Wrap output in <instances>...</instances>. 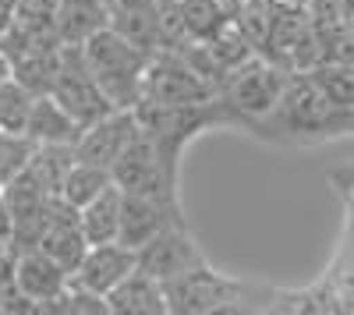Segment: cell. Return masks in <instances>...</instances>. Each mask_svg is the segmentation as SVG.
I'll return each instance as SVG.
<instances>
[{
	"mask_svg": "<svg viewBox=\"0 0 354 315\" xmlns=\"http://www.w3.org/2000/svg\"><path fill=\"white\" fill-rule=\"evenodd\" d=\"M248 131L266 142H280V146H312V142H326V138L354 131V113L337 110L319 93V85L305 71H298L290 75L273 113Z\"/></svg>",
	"mask_w": 354,
	"mask_h": 315,
	"instance_id": "6da1fadb",
	"label": "cell"
},
{
	"mask_svg": "<svg viewBox=\"0 0 354 315\" xmlns=\"http://www.w3.org/2000/svg\"><path fill=\"white\" fill-rule=\"evenodd\" d=\"M82 57L93 78L100 82V89L117 110H131L142 99V78L149 68V50H142L128 36H121L113 25L100 28L96 36H88L82 43Z\"/></svg>",
	"mask_w": 354,
	"mask_h": 315,
	"instance_id": "7a4b0ae2",
	"label": "cell"
},
{
	"mask_svg": "<svg viewBox=\"0 0 354 315\" xmlns=\"http://www.w3.org/2000/svg\"><path fill=\"white\" fill-rule=\"evenodd\" d=\"M290 82V71L266 61L262 53H255L252 61H245L241 68H234L220 89V103L227 106L234 128H255L262 117H270L273 106L280 103L283 89Z\"/></svg>",
	"mask_w": 354,
	"mask_h": 315,
	"instance_id": "3957f363",
	"label": "cell"
},
{
	"mask_svg": "<svg viewBox=\"0 0 354 315\" xmlns=\"http://www.w3.org/2000/svg\"><path fill=\"white\" fill-rule=\"evenodd\" d=\"M170 315H213V312H241L248 301V287L238 280L216 273L209 262H202L181 276L163 283Z\"/></svg>",
	"mask_w": 354,
	"mask_h": 315,
	"instance_id": "277c9868",
	"label": "cell"
},
{
	"mask_svg": "<svg viewBox=\"0 0 354 315\" xmlns=\"http://www.w3.org/2000/svg\"><path fill=\"white\" fill-rule=\"evenodd\" d=\"M50 96L61 103L82 128L103 121L110 110H117L106 99V93L100 89L93 71H88L85 57H82V43H61V64H57Z\"/></svg>",
	"mask_w": 354,
	"mask_h": 315,
	"instance_id": "5b68a950",
	"label": "cell"
},
{
	"mask_svg": "<svg viewBox=\"0 0 354 315\" xmlns=\"http://www.w3.org/2000/svg\"><path fill=\"white\" fill-rule=\"evenodd\" d=\"M213 96H216V89L192 68V61L181 50H156L149 57V68H145L138 103L177 106V103H202Z\"/></svg>",
	"mask_w": 354,
	"mask_h": 315,
	"instance_id": "8992f818",
	"label": "cell"
},
{
	"mask_svg": "<svg viewBox=\"0 0 354 315\" xmlns=\"http://www.w3.org/2000/svg\"><path fill=\"white\" fill-rule=\"evenodd\" d=\"M113 174V184L121 191H131V195H149V198H160V202H177V166L163 160V153L153 146L149 138L138 131V138L121 153L110 166Z\"/></svg>",
	"mask_w": 354,
	"mask_h": 315,
	"instance_id": "52a82bcc",
	"label": "cell"
},
{
	"mask_svg": "<svg viewBox=\"0 0 354 315\" xmlns=\"http://www.w3.org/2000/svg\"><path fill=\"white\" fill-rule=\"evenodd\" d=\"M135 262H138L142 273H149L153 280L167 283L174 276L202 266L205 255L195 245V238L188 234V223H174V227H167V231H160L153 241L135 248Z\"/></svg>",
	"mask_w": 354,
	"mask_h": 315,
	"instance_id": "ba28073f",
	"label": "cell"
},
{
	"mask_svg": "<svg viewBox=\"0 0 354 315\" xmlns=\"http://www.w3.org/2000/svg\"><path fill=\"white\" fill-rule=\"evenodd\" d=\"M138 113L135 106L131 110H110L103 121L88 124L78 138V160L85 163H96V166H113L117 160H121V153L131 146V142L138 138Z\"/></svg>",
	"mask_w": 354,
	"mask_h": 315,
	"instance_id": "9c48e42d",
	"label": "cell"
},
{
	"mask_svg": "<svg viewBox=\"0 0 354 315\" xmlns=\"http://www.w3.org/2000/svg\"><path fill=\"white\" fill-rule=\"evenodd\" d=\"M174 223H185L181 206L124 191V198H121V234H117V241L128 245V248H142L145 241H153L160 231H167Z\"/></svg>",
	"mask_w": 354,
	"mask_h": 315,
	"instance_id": "30bf717a",
	"label": "cell"
},
{
	"mask_svg": "<svg viewBox=\"0 0 354 315\" xmlns=\"http://www.w3.org/2000/svg\"><path fill=\"white\" fill-rule=\"evenodd\" d=\"M135 248L121 245V241H106V245H88L85 259L78 262V269L71 273V283L85 291H96V294H110L117 283H121L128 273H135Z\"/></svg>",
	"mask_w": 354,
	"mask_h": 315,
	"instance_id": "8fae6325",
	"label": "cell"
},
{
	"mask_svg": "<svg viewBox=\"0 0 354 315\" xmlns=\"http://www.w3.org/2000/svg\"><path fill=\"white\" fill-rule=\"evenodd\" d=\"M11 276H15V287H18L28 301L39 305V312H43L53 298H61L64 287L71 283V273H68L61 262H57V259H50L43 248L18 251V255H15Z\"/></svg>",
	"mask_w": 354,
	"mask_h": 315,
	"instance_id": "7c38bea8",
	"label": "cell"
},
{
	"mask_svg": "<svg viewBox=\"0 0 354 315\" xmlns=\"http://www.w3.org/2000/svg\"><path fill=\"white\" fill-rule=\"evenodd\" d=\"M106 305H110V315H170L163 283L142 269L128 273L117 283L106 294Z\"/></svg>",
	"mask_w": 354,
	"mask_h": 315,
	"instance_id": "4fadbf2b",
	"label": "cell"
},
{
	"mask_svg": "<svg viewBox=\"0 0 354 315\" xmlns=\"http://www.w3.org/2000/svg\"><path fill=\"white\" fill-rule=\"evenodd\" d=\"M82 131L85 128L50 93L36 96L32 113H28V124H25V135L32 138L36 146H46V142H53V146H78Z\"/></svg>",
	"mask_w": 354,
	"mask_h": 315,
	"instance_id": "5bb4252c",
	"label": "cell"
},
{
	"mask_svg": "<svg viewBox=\"0 0 354 315\" xmlns=\"http://www.w3.org/2000/svg\"><path fill=\"white\" fill-rule=\"evenodd\" d=\"M110 25V4L106 0H57L53 28L61 43H85L100 28Z\"/></svg>",
	"mask_w": 354,
	"mask_h": 315,
	"instance_id": "9a60e30c",
	"label": "cell"
},
{
	"mask_svg": "<svg viewBox=\"0 0 354 315\" xmlns=\"http://www.w3.org/2000/svg\"><path fill=\"white\" fill-rule=\"evenodd\" d=\"M121 198H124V191L117 184H110L100 198H93L82 209V234L88 245L117 241V234H121Z\"/></svg>",
	"mask_w": 354,
	"mask_h": 315,
	"instance_id": "2e32d148",
	"label": "cell"
},
{
	"mask_svg": "<svg viewBox=\"0 0 354 315\" xmlns=\"http://www.w3.org/2000/svg\"><path fill=\"white\" fill-rule=\"evenodd\" d=\"M75 160H78L75 146H53V142H46V146H36L32 160H28V174L50 195H61V184L68 178V170L75 166Z\"/></svg>",
	"mask_w": 354,
	"mask_h": 315,
	"instance_id": "e0dca14e",
	"label": "cell"
},
{
	"mask_svg": "<svg viewBox=\"0 0 354 315\" xmlns=\"http://www.w3.org/2000/svg\"><path fill=\"white\" fill-rule=\"evenodd\" d=\"M110 184H113V174H110L106 166L75 160V166L68 170V178H64V184H61V198H68L75 209H85V206L93 202V198H100Z\"/></svg>",
	"mask_w": 354,
	"mask_h": 315,
	"instance_id": "ac0fdd59",
	"label": "cell"
},
{
	"mask_svg": "<svg viewBox=\"0 0 354 315\" xmlns=\"http://www.w3.org/2000/svg\"><path fill=\"white\" fill-rule=\"evenodd\" d=\"M305 75L319 85V93L326 96L337 110L354 113V64H319Z\"/></svg>",
	"mask_w": 354,
	"mask_h": 315,
	"instance_id": "d6986e66",
	"label": "cell"
},
{
	"mask_svg": "<svg viewBox=\"0 0 354 315\" xmlns=\"http://www.w3.org/2000/svg\"><path fill=\"white\" fill-rule=\"evenodd\" d=\"M36 93L25 89L18 78L0 82V131H11V135H25L28 124V113H32Z\"/></svg>",
	"mask_w": 354,
	"mask_h": 315,
	"instance_id": "ffe728a7",
	"label": "cell"
},
{
	"mask_svg": "<svg viewBox=\"0 0 354 315\" xmlns=\"http://www.w3.org/2000/svg\"><path fill=\"white\" fill-rule=\"evenodd\" d=\"M315 46H319V64H354V25L351 21L315 25Z\"/></svg>",
	"mask_w": 354,
	"mask_h": 315,
	"instance_id": "44dd1931",
	"label": "cell"
},
{
	"mask_svg": "<svg viewBox=\"0 0 354 315\" xmlns=\"http://www.w3.org/2000/svg\"><path fill=\"white\" fill-rule=\"evenodd\" d=\"M43 312H53V315H106L110 305H106L103 294L85 291V287H78V283H68L64 294L53 298Z\"/></svg>",
	"mask_w": 354,
	"mask_h": 315,
	"instance_id": "7402d4cb",
	"label": "cell"
},
{
	"mask_svg": "<svg viewBox=\"0 0 354 315\" xmlns=\"http://www.w3.org/2000/svg\"><path fill=\"white\" fill-rule=\"evenodd\" d=\"M32 153H36V142L28 135L0 131V181L8 184L11 178H18L28 166V160H32Z\"/></svg>",
	"mask_w": 354,
	"mask_h": 315,
	"instance_id": "603a6c76",
	"label": "cell"
},
{
	"mask_svg": "<svg viewBox=\"0 0 354 315\" xmlns=\"http://www.w3.org/2000/svg\"><path fill=\"white\" fill-rule=\"evenodd\" d=\"M308 18L312 25H330V21H347L340 0H308Z\"/></svg>",
	"mask_w": 354,
	"mask_h": 315,
	"instance_id": "cb8c5ba5",
	"label": "cell"
},
{
	"mask_svg": "<svg viewBox=\"0 0 354 315\" xmlns=\"http://www.w3.org/2000/svg\"><path fill=\"white\" fill-rule=\"evenodd\" d=\"M18 8H21V0H0V36L18 21Z\"/></svg>",
	"mask_w": 354,
	"mask_h": 315,
	"instance_id": "d4e9b609",
	"label": "cell"
},
{
	"mask_svg": "<svg viewBox=\"0 0 354 315\" xmlns=\"http://www.w3.org/2000/svg\"><path fill=\"white\" fill-rule=\"evenodd\" d=\"M330 181L340 188V191H347V195H354V166H344V170H333L330 174Z\"/></svg>",
	"mask_w": 354,
	"mask_h": 315,
	"instance_id": "484cf974",
	"label": "cell"
},
{
	"mask_svg": "<svg viewBox=\"0 0 354 315\" xmlns=\"http://www.w3.org/2000/svg\"><path fill=\"white\" fill-rule=\"evenodd\" d=\"M8 78H11V57L0 50V82H8Z\"/></svg>",
	"mask_w": 354,
	"mask_h": 315,
	"instance_id": "4316f807",
	"label": "cell"
},
{
	"mask_svg": "<svg viewBox=\"0 0 354 315\" xmlns=\"http://www.w3.org/2000/svg\"><path fill=\"white\" fill-rule=\"evenodd\" d=\"M340 8H344V18L354 21V0H340Z\"/></svg>",
	"mask_w": 354,
	"mask_h": 315,
	"instance_id": "83f0119b",
	"label": "cell"
},
{
	"mask_svg": "<svg viewBox=\"0 0 354 315\" xmlns=\"http://www.w3.org/2000/svg\"><path fill=\"white\" fill-rule=\"evenodd\" d=\"M283 4H294V8H308V0H283Z\"/></svg>",
	"mask_w": 354,
	"mask_h": 315,
	"instance_id": "f1b7e54d",
	"label": "cell"
},
{
	"mask_svg": "<svg viewBox=\"0 0 354 315\" xmlns=\"http://www.w3.org/2000/svg\"><path fill=\"white\" fill-rule=\"evenodd\" d=\"M0 191H4V181H0Z\"/></svg>",
	"mask_w": 354,
	"mask_h": 315,
	"instance_id": "f546056e",
	"label": "cell"
},
{
	"mask_svg": "<svg viewBox=\"0 0 354 315\" xmlns=\"http://www.w3.org/2000/svg\"><path fill=\"white\" fill-rule=\"evenodd\" d=\"M106 4H110V0H106Z\"/></svg>",
	"mask_w": 354,
	"mask_h": 315,
	"instance_id": "4dcf8cb0",
	"label": "cell"
},
{
	"mask_svg": "<svg viewBox=\"0 0 354 315\" xmlns=\"http://www.w3.org/2000/svg\"><path fill=\"white\" fill-rule=\"evenodd\" d=\"M351 25H354V21H351Z\"/></svg>",
	"mask_w": 354,
	"mask_h": 315,
	"instance_id": "1f68e13d",
	"label": "cell"
}]
</instances>
